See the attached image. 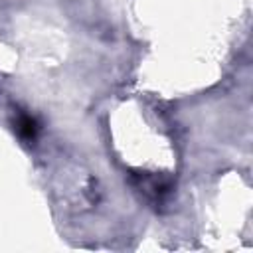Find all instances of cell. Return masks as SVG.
I'll return each mask as SVG.
<instances>
[{
    "mask_svg": "<svg viewBox=\"0 0 253 253\" xmlns=\"http://www.w3.org/2000/svg\"><path fill=\"white\" fill-rule=\"evenodd\" d=\"M16 130H18V134H20L24 140L34 142L36 136H38L40 126H38V121H36L34 117H30V115H20V117L16 119Z\"/></svg>",
    "mask_w": 253,
    "mask_h": 253,
    "instance_id": "cell-1",
    "label": "cell"
}]
</instances>
